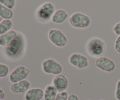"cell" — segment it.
I'll return each mask as SVG.
<instances>
[{"instance_id": "9", "label": "cell", "mask_w": 120, "mask_h": 100, "mask_svg": "<svg viewBox=\"0 0 120 100\" xmlns=\"http://www.w3.org/2000/svg\"><path fill=\"white\" fill-rule=\"evenodd\" d=\"M95 66L100 70L107 73L112 72L116 69V64L114 61L104 56L97 58L95 61Z\"/></svg>"}, {"instance_id": "18", "label": "cell", "mask_w": 120, "mask_h": 100, "mask_svg": "<svg viewBox=\"0 0 120 100\" xmlns=\"http://www.w3.org/2000/svg\"><path fill=\"white\" fill-rule=\"evenodd\" d=\"M9 72V69L7 65L0 63V78L6 77Z\"/></svg>"}, {"instance_id": "25", "label": "cell", "mask_w": 120, "mask_h": 100, "mask_svg": "<svg viewBox=\"0 0 120 100\" xmlns=\"http://www.w3.org/2000/svg\"><path fill=\"white\" fill-rule=\"evenodd\" d=\"M5 97V94L2 89H0V100H4Z\"/></svg>"}, {"instance_id": "3", "label": "cell", "mask_w": 120, "mask_h": 100, "mask_svg": "<svg viewBox=\"0 0 120 100\" xmlns=\"http://www.w3.org/2000/svg\"><path fill=\"white\" fill-rule=\"evenodd\" d=\"M25 38L22 34L18 33L17 36L6 47V54L9 57H16L22 53L25 46Z\"/></svg>"}, {"instance_id": "8", "label": "cell", "mask_w": 120, "mask_h": 100, "mask_svg": "<svg viewBox=\"0 0 120 100\" xmlns=\"http://www.w3.org/2000/svg\"><path fill=\"white\" fill-rule=\"evenodd\" d=\"M69 62L71 66L78 69H84L89 65L87 57L82 54L75 53L70 55Z\"/></svg>"}, {"instance_id": "10", "label": "cell", "mask_w": 120, "mask_h": 100, "mask_svg": "<svg viewBox=\"0 0 120 100\" xmlns=\"http://www.w3.org/2000/svg\"><path fill=\"white\" fill-rule=\"evenodd\" d=\"M52 84L55 87L58 92L66 91L69 86V82L65 75L63 74L56 75L53 77Z\"/></svg>"}, {"instance_id": "11", "label": "cell", "mask_w": 120, "mask_h": 100, "mask_svg": "<svg viewBox=\"0 0 120 100\" xmlns=\"http://www.w3.org/2000/svg\"><path fill=\"white\" fill-rule=\"evenodd\" d=\"M30 84L26 80L19 81L18 83H13L11 85V91L14 94H22L26 92L30 87Z\"/></svg>"}, {"instance_id": "16", "label": "cell", "mask_w": 120, "mask_h": 100, "mask_svg": "<svg viewBox=\"0 0 120 100\" xmlns=\"http://www.w3.org/2000/svg\"><path fill=\"white\" fill-rule=\"evenodd\" d=\"M13 15L14 12L11 9L0 4V17L2 19H11Z\"/></svg>"}, {"instance_id": "12", "label": "cell", "mask_w": 120, "mask_h": 100, "mask_svg": "<svg viewBox=\"0 0 120 100\" xmlns=\"http://www.w3.org/2000/svg\"><path fill=\"white\" fill-rule=\"evenodd\" d=\"M44 91L40 88L29 89L25 94V100H41L43 98Z\"/></svg>"}, {"instance_id": "24", "label": "cell", "mask_w": 120, "mask_h": 100, "mask_svg": "<svg viewBox=\"0 0 120 100\" xmlns=\"http://www.w3.org/2000/svg\"><path fill=\"white\" fill-rule=\"evenodd\" d=\"M68 100H79L77 96L75 94H70L69 96Z\"/></svg>"}, {"instance_id": "19", "label": "cell", "mask_w": 120, "mask_h": 100, "mask_svg": "<svg viewBox=\"0 0 120 100\" xmlns=\"http://www.w3.org/2000/svg\"><path fill=\"white\" fill-rule=\"evenodd\" d=\"M0 4L9 9H12L16 4L15 0H0Z\"/></svg>"}, {"instance_id": "23", "label": "cell", "mask_w": 120, "mask_h": 100, "mask_svg": "<svg viewBox=\"0 0 120 100\" xmlns=\"http://www.w3.org/2000/svg\"><path fill=\"white\" fill-rule=\"evenodd\" d=\"M113 32L116 35L120 36V22H118L114 25L113 27Z\"/></svg>"}, {"instance_id": "20", "label": "cell", "mask_w": 120, "mask_h": 100, "mask_svg": "<svg viewBox=\"0 0 120 100\" xmlns=\"http://www.w3.org/2000/svg\"><path fill=\"white\" fill-rule=\"evenodd\" d=\"M69 95L66 91L59 92L55 100H68Z\"/></svg>"}, {"instance_id": "1", "label": "cell", "mask_w": 120, "mask_h": 100, "mask_svg": "<svg viewBox=\"0 0 120 100\" xmlns=\"http://www.w3.org/2000/svg\"><path fill=\"white\" fill-rule=\"evenodd\" d=\"M106 49L105 42L100 37H91L86 44V50L87 54L94 58L101 57L105 53Z\"/></svg>"}, {"instance_id": "2", "label": "cell", "mask_w": 120, "mask_h": 100, "mask_svg": "<svg viewBox=\"0 0 120 100\" xmlns=\"http://www.w3.org/2000/svg\"><path fill=\"white\" fill-rule=\"evenodd\" d=\"M55 7L50 2H46L39 6L35 13V19L40 23H48L55 13Z\"/></svg>"}, {"instance_id": "21", "label": "cell", "mask_w": 120, "mask_h": 100, "mask_svg": "<svg viewBox=\"0 0 120 100\" xmlns=\"http://www.w3.org/2000/svg\"><path fill=\"white\" fill-rule=\"evenodd\" d=\"M115 96L117 100H120V79L117 81V85H116Z\"/></svg>"}, {"instance_id": "5", "label": "cell", "mask_w": 120, "mask_h": 100, "mask_svg": "<svg viewBox=\"0 0 120 100\" xmlns=\"http://www.w3.org/2000/svg\"><path fill=\"white\" fill-rule=\"evenodd\" d=\"M49 41L58 48H64L68 44V38L61 30L57 29H52L48 32Z\"/></svg>"}, {"instance_id": "7", "label": "cell", "mask_w": 120, "mask_h": 100, "mask_svg": "<svg viewBox=\"0 0 120 100\" xmlns=\"http://www.w3.org/2000/svg\"><path fill=\"white\" fill-rule=\"evenodd\" d=\"M30 71L24 66H19L12 70L9 76V80L11 83H18L25 80L29 76Z\"/></svg>"}, {"instance_id": "4", "label": "cell", "mask_w": 120, "mask_h": 100, "mask_svg": "<svg viewBox=\"0 0 120 100\" xmlns=\"http://www.w3.org/2000/svg\"><path fill=\"white\" fill-rule=\"evenodd\" d=\"M70 25L76 29H86L90 26L91 19L88 15L81 12H75L69 20Z\"/></svg>"}, {"instance_id": "26", "label": "cell", "mask_w": 120, "mask_h": 100, "mask_svg": "<svg viewBox=\"0 0 120 100\" xmlns=\"http://www.w3.org/2000/svg\"><path fill=\"white\" fill-rule=\"evenodd\" d=\"M2 20H3V19H2V18H1V17H0V22H1V21H2Z\"/></svg>"}, {"instance_id": "22", "label": "cell", "mask_w": 120, "mask_h": 100, "mask_svg": "<svg viewBox=\"0 0 120 100\" xmlns=\"http://www.w3.org/2000/svg\"><path fill=\"white\" fill-rule=\"evenodd\" d=\"M114 49L117 52L120 53V36H118L115 41Z\"/></svg>"}, {"instance_id": "13", "label": "cell", "mask_w": 120, "mask_h": 100, "mask_svg": "<svg viewBox=\"0 0 120 100\" xmlns=\"http://www.w3.org/2000/svg\"><path fill=\"white\" fill-rule=\"evenodd\" d=\"M17 32L13 29L0 35V46L6 48L17 36Z\"/></svg>"}, {"instance_id": "27", "label": "cell", "mask_w": 120, "mask_h": 100, "mask_svg": "<svg viewBox=\"0 0 120 100\" xmlns=\"http://www.w3.org/2000/svg\"></svg>"}, {"instance_id": "14", "label": "cell", "mask_w": 120, "mask_h": 100, "mask_svg": "<svg viewBox=\"0 0 120 100\" xmlns=\"http://www.w3.org/2000/svg\"><path fill=\"white\" fill-rule=\"evenodd\" d=\"M68 12L63 9L56 10L52 17L51 21L56 24H62L64 23L68 18Z\"/></svg>"}, {"instance_id": "17", "label": "cell", "mask_w": 120, "mask_h": 100, "mask_svg": "<svg viewBox=\"0 0 120 100\" xmlns=\"http://www.w3.org/2000/svg\"><path fill=\"white\" fill-rule=\"evenodd\" d=\"M12 21L11 19H3L0 22V35L8 32L12 27Z\"/></svg>"}, {"instance_id": "6", "label": "cell", "mask_w": 120, "mask_h": 100, "mask_svg": "<svg viewBox=\"0 0 120 100\" xmlns=\"http://www.w3.org/2000/svg\"><path fill=\"white\" fill-rule=\"evenodd\" d=\"M42 69L44 73L48 74L56 75L62 74V66L53 59H48L42 63Z\"/></svg>"}, {"instance_id": "15", "label": "cell", "mask_w": 120, "mask_h": 100, "mask_svg": "<svg viewBox=\"0 0 120 100\" xmlns=\"http://www.w3.org/2000/svg\"><path fill=\"white\" fill-rule=\"evenodd\" d=\"M58 91L53 84H49L45 87L44 90V100H55Z\"/></svg>"}]
</instances>
